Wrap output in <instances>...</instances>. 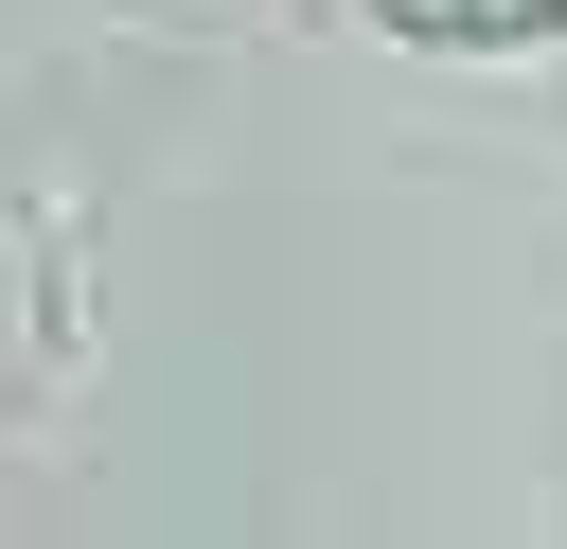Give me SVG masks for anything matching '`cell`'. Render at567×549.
<instances>
[{
	"label": "cell",
	"mask_w": 567,
	"mask_h": 549,
	"mask_svg": "<svg viewBox=\"0 0 567 549\" xmlns=\"http://www.w3.org/2000/svg\"><path fill=\"white\" fill-rule=\"evenodd\" d=\"M390 35H443V53H514V35H549L567 0H372Z\"/></svg>",
	"instance_id": "obj_1"
}]
</instances>
